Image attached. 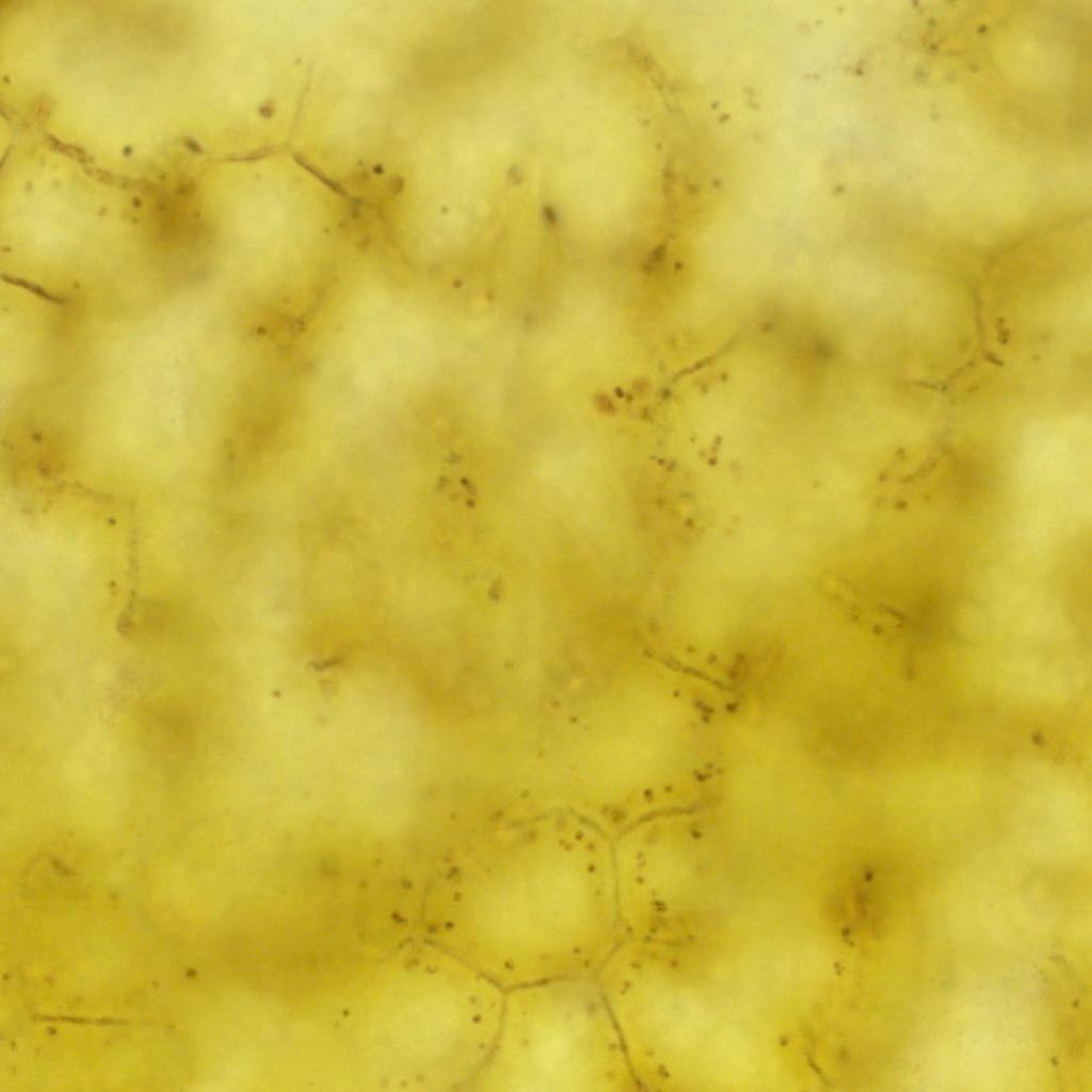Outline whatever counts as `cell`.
Returning <instances> with one entry per match:
<instances>
[{"instance_id":"1","label":"cell","mask_w":1092,"mask_h":1092,"mask_svg":"<svg viewBox=\"0 0 1092 1092\" xmlns=\"http://www.w3.org/2000/svg\"><path fill=\"white\" fill-rule=\"evenodd\" d=\"M529 832L473 844L432 899L444 949L503 990L593 976L625 937L608 844Z\"/></svg>"},{"instance_id":"2","label":"cell","mask_w":1092,"mask_h":1092,"mask_svg":"<svg viewBox=\"0 0 1092 1092\" xmlns=\"http://www.w3.org/2000/svg\"><path fill=\"white\" fill-rule=\"evenodd\" d=\"M174 58L173 1H100L67 71L77 121L106 157L146 163L216 154L230 112L224 31L210 1H196L192 33ZM179 21V15H178ZM178 34V32H177ZM177 41V39H176ZM176 47V46H175Z\"/></svg>"},{"instance_id":"3","label":"cell","mask_w":1092,"mask_h":1092,"mask_svg":"<svg viewBox=\"0 0 1092 1092\" xmlns=\"http://www.w3.org/2000/svg\"><path fill=\"white\" fill-rule=\"evenodd\" d=\"M627 1055L593 976L504 990L498 1034L473 1090L629 1091Z\"/></svg>"}]
</instances>
